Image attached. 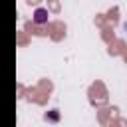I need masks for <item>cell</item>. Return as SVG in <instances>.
Wrapping results in <instances>:
<instances>
[{"label":"cell","instance_id":"6da1fadb","mask_svg":"<svg viewBox=\"0 0 127 127\" xmlns=\"http://www.w3.org/2000/svg\"><path fill=\"white\" fill-rule=\"evenodd\" d=\"M32 20H34V24L44 26V24H48V20H50V12H48L46 8H36V10H34Z\"/></svg>","mask_w":127,"mask_h":127},{"label":"cell","instance_id":"7a4b0ae2","mask_svg":"<svg viewBox=\"0 0 127 127\" xmlns=\"http://www.w3.org/2000/svg\"><path fill=\"white\" fill-rule=\"evenodd\" d=\"M125 32H127V22H125Z\"/></svg>","mask_w":127,"mask_h":127}]
</instances>
